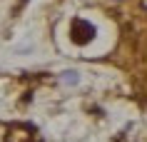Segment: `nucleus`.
Segmentation results:
<instances>
[{"instance_id": "obj_1", "label": "nucleus", "mask_w": 147, "mask_h": 142, "mask_svg": "<svg viewBox=\"0 0 147 142\" xmlns=\"http://www.w3.org/2000/svg\"><path fill=\"white\" fill-rule=\"evenodd\" d=\"M70 38H72V42H78V45H87L90 40L95 38V28L87 20H72V25H70Z\"/></svg>"}]
</instances>
